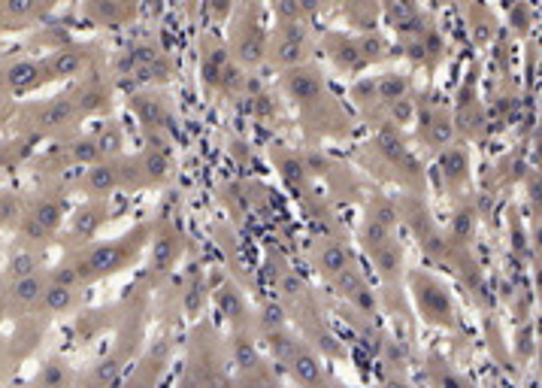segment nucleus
I'll list each match as a JSON object with an SVG mask.
<instances>
[{
    "mask_svg": "<svg viewBox=\"0 0 542 388\" xmlns=\"http://www.w3.org/2000/svg\"><path fill=\"white\" fill-rule=\"evenodd\" d=\"M73 379H76L73 370L64 358H49L43 370L33 376V383L37 385H67V383H73Z\"/></svg>",
    "mask_w": 542,
    "mask_h": 388,
    "instance_id": "obj_25",
    "label": "nucleus"
},
{
    "mask_svg": "<svg viewBox=\"0 0 542 388\" xmlns=\"http://www.w3.org/2000/svg\"><path fill=\"white\" fill-rule=\"evenodd\" d=\"M133 13V0H88L86 15L104 28H118Z\"/></svg>",
    "mask_w": 542,
    "mask_h": 388,
    "instance_id": "obj_19",
    "label": "nucleus"
},
{
    "mask_svg": "<svg viewBox=\"0 0 542 388\" xmlns=\"http://www.w3.org/2000/svg\"><path fill=\"white\" fill-rule=\"evenodd\" d=\"M104 158V152L97 146L95 134H76V137L64 146V164L67 167H91Z\"/></svg>",
    "mask_w": 542,
    "mask_h": 388,
    "instance_id": "obj_21",
    "label": "nucleus"
},
{
    "mask_svg": "<svg viewBox=\"0 0 542 388\" xmlns=\"http://www.w3.org/2000/svg\"><path fill=\"white\" fill-rule=\"evenodd\" d=\"M234 49H236V58H240L243 64L255 67L267 58V49H270V40L267 33L258 28V22H245V28H240L234 40Z\"/></svg>",
    "mask_w": 542,
    "mask_h": 388,
    "instance_id": "obj_17",
    "label": "nucleus"
},
{
    "mask_svg": "<svg viewBox=\"0 0 542 388\" xmlns=\"http://www.w3.org/2000/svg\"><path fill=\"white\" fill-rule=\"evenodd\" d=\"M49 282H52V273L43 267L28 276H19V280H4L0 285V316H33Z\"/></svg>",
    "mask_w": 542,
    "mask_h": 388,
    "instance_id": "obj_4",
    "label": "nucleus"
},
{
    "mask_svg": "<svg viewBox=\"0 0 542 388\" xmlns=\"http://www.w3.org/2000/svg\"><path fill=\"white\" fill-rule=\"evenodd\" d=\"M152 234H155V225H137L133 231L122 234L115 240H104V243H86L82 249L70 252L73 264L79 267L82 282H100L106 276H115L122 270H128L146 243H152Z\"/></svg>",
    "mask_w": 542,
    "mask_h": 388,
    "instance_id": "obj_1",
    "label": "nucleus"
},
{
    "mask_svg": "<svg viewBox=\"0 0 542 388\" xmlns=\"http://www.w3.org/2000/svg\"><path fill=\"white\" fill-rule=\"evenodd\" d=\"M234 365L240 367V370H255V367H261V358H258L255 343H252L249 337H243V334L234 337Z\"/></svg>",
    "mask_w": 542,
    "mask_h": 388,
    "instance_id": "obj_28",
    "label": "nucleus"
},
{
    "mask_svg": "<svg viewBox=\"0 0 542 388\" xmlns=\"http://www.w3.org/2000/svg\"><path fill=\"white\" fill-rule=\"evenodd\" d=\"M95 137H97L100 152H104V158H118V155H122V149H124V134H122V128H118L115 122L100 125V128L95 131Z\"/></svg>",
    "mask_w": 542,
    "mask_h": 388,
    "instance_id": "obj_26",
    "label": "nucleus"
},
{
    "mask_svg": "<svg viewBox=\"0 0 542 388\" xmlns=\"http://www.w3.org/2000/svg\"><path fill=\"white\" fill-rule=\"evenodd\" d=\"M388 115H391L394 125H409L415 119V104L409 95H403L400 100H394L391 106H388Z\"/></svg>",
    "mask_w": 542,
    "mask_h": 388,
    "instance_id": "obj_30",
    "label": "nucleus"
},
{
    "mask_svg": "<svg viewBox=\"0 0 542 388\" xmlns=\"http://www.w3.org/2000/svg\"><path fill=\"white\" fill-rule=\"evenodd\" d=\"M137 167H140V180L142 189H155V185L167 182L173 173V152L167 149L164 137H149V146L140 152Z\"/></svg>",
    "mask_w": 542,
    "mask_h": 388,
    "instance_id": "obj_9",
    "label": "nucleus"
},
{
    "mask_svg": "<svg viewBox=\"0 0 542 388\" xmlns=\"http://www.w3.org/2000/svg\"><path fill=\"white\" fill-rule=\"evenodd\" d=\"M64 225V200L58 194H40L24 204V216L15 234L24 246H49L58 227Z\"/></svg>",
    "mask_w": 542,
    "mask_h": 388,
    "instance_id": "obj_3",
    "label": "nucleus"
},
{
    "mask_svg": "<svg viewBox=\"0 0 542 388\" xmlns=\"http://www.w3.org/2000/svg\"><path fill=\"white\" fill-rule=\"evenodd\" d=\"M122 358H104L100 361V365L91 370V383H97V385H106V383H118V379H122Z\"/></svg>",
    "mask_w": 542,
    "mask_h": 388,
    "instance_id": "obj_29",
    "label": "nucleus"
},
{
    "mask_svg": "<svg viewBox=\"0 0 542 388\" xmlns=\"http://www.w3.org/2000/svg\"><path fill=\"white\" fill-rule=\"evenodd\" d=\"M282 86H285V95L291 97L300 109L316 106V104H321V100L327 97L325 86H321V76L312 70V67H303V64L291 67V70L285 73Z\"/></svg>",
    "mask_w": 542,
    "mask_h": 388,
    "instance_id": "obj_10",
    "label": "nucleus"
},
{
    "mask_svg": "<svg viewBox=\"0 0 542 388\" xmlns=\"http://www.w3.org/2000/svg\"><path fill=\"white\" fill-rule=\"evenodd\" d=\"M24 204H28V200H19L10 191H0V227H19L24 216Z\"/></svg>",
    "mask_w": 542,
    "mask_h": 388,
    "instance_id": "obj_27",
    "label": "nucleus"
},
{
    "mask_svg": "<svg viewBox=\"0 0 542 388\" xmlns=\"http://www.w3.org/2000/svg\"><path fill=\"white\" fill-rule=\"evenodd\" d=\"M33 270H40V255L33 252V246H22L6 258L4 280H19V276H28Z\"/></svg>",
    "mask_w": 542,
    "mask_h": 388,
    "instance_id": "obj_24",
    "label": "nucleus"
},
{
    "mask_svg": "<svg viewBox=\"0 0 542 388\" xmlns=\"http://www.w3.org/2000/svg\"><path fill=\"white\" fill-rule=\"evenodd\" d=\"M55 4L58 0H0V24L6 31L24 28L31 22L46 19Z\"/></svg>",
    "mask_w": 542,
    "mask_h": 388,
    "instance_id": "obj_12",
    "label": "nucleus"
},
{
    "mask_svg": "<svg viewBox=\"0 0 542 388\" xmlns=\"http://www.w3.org/2000/svg\"><path fill=\"white\" fill-rule=\"evenodd\" d=\"M327 52H330V61L340 67L343 73H361L363 67H370V55L367 49H363V40L361 37H330L327 40Z\"/></svg>",
    "mask_w": 542,
    "mask_h": 388,
    "instance_id": "obj_14",
    "label": "nucleus"
},
{
    "mask_svg": "<svg viewBox=\"0 0 542 388\" xmlns=\"http://www.w3.org/2000/svg\"><path fill=\"white\" fill-rule=\"evenodd\" d=\"M231 4L234 0H207V6H209V13H213V19H227V13H231Z\"/></svg>",
    "mask_w": 542,
    "mask_h": 388,
    "instance_id": "obj_31",
    "label": "nucleus"
},
{
    "mask_svg": "<svg viewBox=\"0 0 542 388\" xmlns=\"http://www.w3.org/2000/svg\"><path fill=\"white\" fill-rule=\"evenodd\" d=\"M79 122H82V113L79 106H76L70 91L15 109V125H19L24 137H61V134L73 131Z\"/></svg>",
    "mask_w": 542,
    "mask_h": 388,
    "instance_id": "obj_2",
    "label": "nucleus"
},
{
    "mask_svg": "<svg viewBox=\"0 0 542 388\" xmlns=\"http://www.w3.org/2000/svg\"><path fill=\"white\" fill-rule=\"evenodd\" d=\"M82 303V289L79 285H64V282H49V289L43 291V300L37 307V316L52 319V316H67L73 313Z\"/></svg>",
    "mask_w": 542,
    "mask_h": 388,
    "instance_id": "obj_15",
    "label": "nucleus"
},
{
    "mask_svg": "<svg viewBox=\"0 0 542 388\" xmlns=\"http://www.w3.org/2000/svg\"><path fill=\"white\" fill-rule=\"evenodd\" d=\"M10 115H13V106L6 104V100H0V128H4V125L10 122Z\"/></svg>",
    "mask_w": 542,
    "mask_h": 388,
    "instance_id": "obj_32",
    "label": "nucleus"
},
{
    "mask_svg": "<svg viewBox=\"0 0 542 388\" xmlns=\"http://www.w3.org/2000/svg\"><path fill=\"white\" fill-rule=\"evenodd\" d=\"M106 222H109V198H88V204H82L73 213L70 234H73V240L91 243Z\"/></svg>",
    "mask_w": 542,
    "mask_h": 388,
    "instance_id": "obj_11",
    "label": "nucleus"
},
{
    "mask_svg": "<svg viewBox=\"0 0 542 388\" xmlns=\"http://www.w3.org/2000/svg\"><path fill=\"white\" fill-rule=\"evenodd\" d=\"M4 31H6V28H4V24H0V37H4Z\"/></svg>",
    "mask_w": 542,
    "mask_h": 388,
    "instance_id": "obj_34",
    "label": "nucleus"
},
{
    "mask_svg": "<svg viewBox=\"0 0 542 388\" xmlns=\"http://www.w3.org/2000/svg\"><path fill=\"white\" fill-rule=\"evenodd\" d=\"M415 300H418V309L425 313V319H430V322H446L448 303L443 298V291L430 280H425V276H415Z\"/></svg>",
    "mask_w": 542,
    "mask_h": 388,
    "instance_id": "obj_20",
    "label": "nucleus"
},
{
    "mask_svg": "<svg viewBox=\"0 0 542 388\" xmlns=\"http://www.w3.org/2000/svg\"><path fill=\"white\" fill-rule=\"evenodd\" d=\"M309 33L303 28V22H291V24H279L273 40H270V49H267V58L285 70L291 67L303 64L309 58Z\"/></svg>",
    "mask_w": 542,
    "mask_h": 388,
    "instance_id": "obj_5",
    "label": "nucleus"
},
{
    "mask_svg": "<svg viewBox=\"0 0 542 388\" xmlns=\"http://www.w3.org/2000/svg\"><path fill=\"white\" fill-rule=\"evenodd\" d=\"M354 264L352 261V252L345 243H321V249L316 252V270L321 280L334 282L343 270H349Z\"/></svg>",
    "mask_w": 542,
    "mask_h": 388,
    "instance_id": "obj_18",
    "label": "nucleus"
},
{
    "mask_svg": "<svg viewBox=\"0 0 542 388\" xmlns=\"http://www.w3.org/2000/svg\"><path fill=\"white\" fill-rule=\"evenodd\" d=\"M43 64H46L49 82L79 79V76H86L91 70V64H95V46H58L43 58Z\"/></svg>",
    "mask_w": 542,
    "mask_h": 388,
    "instance_id": "obj_7",
    "label": "nucleus"
},
{
    "mask_svg": "<svg viewBox=\"0 0 542 388\" xmlns=\"http://www.w3.org/2000/svg\"><path fill=\"white\" fill-rule=\"evenodd\" d=\"M182 255V237L179 231H173V227H164V231L152 234V255H149V267L155 270V273H167L176 261Z\"/></svg>",
    "mask_w": 542,
    "mask_h": 388,
    "instance_id": "obj_16",
    "label": "nucleus"
},
{
    "mask_svg": "<svg viewBox=\"0 0 542 388\" xmlns=\"http://www.w3.org/2000/svg\"><path fill=\"white\" fill-rule=\"evenodd\" d=\"M216 303L222 307V313L231 319L234 325H243L245 322V313H249V307H245L243 291L236 289L234 282H225L222 289L216 291Z\"/></svg>",
    "mask_w": 542,
    "mask_h": 388,
    "instance_id": "obj_23",
    "label": "nucleus"
},
{
    "mask_svg": "<svg viewBox=\"0 0 542 388\" xmlns=\"http://www.w3.org/2000/svg\"><path fill=\"white\" fill-rule=\"evenodd\" d=\"M4 82H6V97H24L49 86L43 58H15V61H6Z\"/></svg>",
    "mask_w": 542,
    "mask_h": 388,
    "instance_id": "obj_8",
    "label": "nucleus"
},
{
    "mask_svg": "<svg viewBox=\"0 0 542 388\" xmlns=\"http://www.w3.org/2000/svg\"><path fill=\"white\" fill-rule=\"evenodd\" d=\"M285 367L291 370L294 379H300V383H318L321 379V361L307 343L294 346V352H291V358L285 361Z\"/></svg>",
    "mask_w": 542,
    "mask_h": 388,
    "instance_id": "obj_22",
    "label": "nucleus"
},
{
    "mask_svg": "<svg viewBox=\"0 0 542 388\" xmlns=\"http://www.w3.org/2000/svg\"><path fill=\"white\" fill-rule=\"evenodd\" d=\"M128 106L140 119L146 137H164L176 122L170 100H167L164 95H155V91H137V95H131Z\"/></svg>",
    "mask_w": 542,
    "mask_h": 388,
    "instance_id": "obj_6",
    "label": "nucleus"
},
{
    "mask_svg": "<svg viewBox=\"0 0 542 388\" xmlns=\"http://www.w3.org/2000/svg\"><path fill=\"white\" fill-rule=\"evenodd\" d=\"M0 100H10L6 97V82H4V64H0Z\"/></svg>",
    "mask_w": 542,
    "mask_h": 388,
    "instance_id": "obj_33",
    "label": "nucleus"
},
{
    "mask_svg": "<svg viewBox=\"0 0 542 388\" xmlns=\"http://www.w3.org/2000/svg\"><path fill=\"white\" fill-rule=\"evenodd\" d=\"M73 100L79 106L82 119H91V115H106L109 106H113V91L104 79H82L73 91Z\"/></svg>",
    "mask_w": 542,
    "mask_h": 388,
    "instance_id": "obj_13",
    "label": "nucleus"
}]
</instances>
